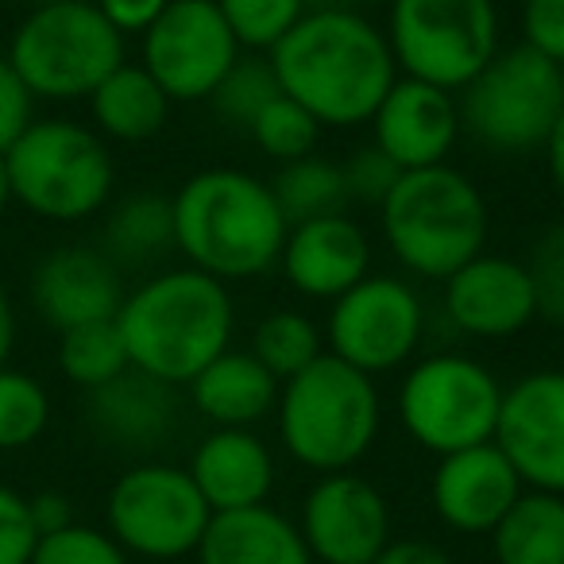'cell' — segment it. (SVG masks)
<instances>
[{
  "label": "cell",
  "instance_id": "1",
  "mask_svg": "<svg viewBox=\"0 0 564 564\" xmlns=\"http://www.w3.org/2000/svg\"><path fill=\"white\" fill-rule=\"evenodd\" d=\"M279 89L322 128H360L399 82L383 28L356 9L306 12L267 51Z\"/></svg>",
  "mask_w": 564,
  "mask_h": 564
},
{
  "label": "cell",
  "instance_id": "2",
  "mask_svg": "<svg viewBox=\"0 0 564 564\" xmlns=\"http://www.w3.org/2000/svg\"><path fill=\"white\" fill-rule=\"evenodd\" d=\"M174 251L186 267L217 282H248L279 267L291 220L282 217L271 182L236 166H205L171 197Z\"/></svg>",
  "mask_w": 564,
  "mask_h": 564
},
{
  "label": "cell",
  "instance_id": "3",
  "mask_svg": "<svg viewBox=\"0 0 564 564\" xmlns=\"http://www.w3.org/2000/svg\"><path fill=\"white\" fill-rule=\"evenodd\" d=\"M117 329L135 371L166 387H189L232 348L236 306L228 286L213 274L171 267L124 294Z\"/></svg>",
  "mask_w": 564,
  "mask_h": 564
},
{
  "label": "cell",
  "instance_id": "4",
  "mask_svg": "<svg viewBox=\"0 0 564 564\" xmlns=\"http://www.w3.org/2000/svg\"><path fill=\"white\" fill-rule=\"evenodd\" d=\"M383 240L402 271L445 282L487 243L491 213L479 186L453 163L402 171L379 205Z\"/></svg>",
  "mask_w": 564,
  "mask_h": 564
},
{
  "label": "cell",
  "instance_id": "5",
  "mask_svg": "<svg viewBox=\"0 0 564 564\" xmlns=\"http://www.w3.org/2000/svg\"><path fill=\"white\" fill-rule=\"evenodd\" d=\"M274 422L294 464L333 476L352 471L371 453L383 425V399L376 379L325 352L282 383Z\"/></svg>",
  "mask_w": 564,
  "mask_h": 564
},
{
  "label": "cell",
  "instance_id": "6",
  "mask_svg": "<svg viewBox=\"0 0 564 564\" xmlns=\"http://www.w3.org/2000/svg\"><path fill=\"white\" fill-rule=\"evenodd\" d=\"M12 202L32 217L78 225L109 209L117 189V163L109 140L70 117H35L28 132L4 151Z\"/></svg>",
  "mask_w": 564,
  "mask_h": 564
},
{
  "label": "cell",
  "instance_id": "7",
  "mask_svg": "<svg viewBox=\"0 0 564 564\" xmlns=\"http://www.w3.org/2000/svg\"><path fill=\"white\" fill-rule=\"evenodd\" d=\"M4 58L24 78L35 101H89L124 58V35L94 0L32 4L17 24Z\"/></svg>",
  "mask_w": 564,
  "mask_h": 564
},
{
  "label": "cell",
  "instance_id": "8",
  "mask_svg": "<svg viewBox=\"0 0 564 564\" xmlns=\"http://www.w3.org/2000/svg\"><path fill=\"white\" fill-rule=\"evenodd\" d=\"M460 124L495 155H533L545 148L564 109V66L525 43L502 47L456 94Z\"/></svg>",
  "mask_w": 564,
  "mask_h": 564
},
{
  "label": "cell",
  "instance_id": "9",
  "mask_svg": "<svg viewBox=\"0 0 564 564\" xmlns=\"http://www.w3.org/2000/svg\"><path fill=\"white\" fill-rule=\"evenodd\" d=\"M402 78L460 94L502 51L495 0H391L383 28Z\"/></svg>",
  "mask_w": 564,
  "mask_h": 564
},
{
  "label": "cell",
  "instance_id": "10",
  "mask_svg": "<svg viewBox=\"0 0 564 564\" xmlns=\"http://www.w3.org/2000/svg\"><path fill=\"white\" fill-rule=\"evenodd\" d=\"M394 410L414 445L433 456H448L495 441L502 383L476 356L433 352L406 368Z\"/></svg>",
  "mask_w": 564,
  "mask_h": 564
},
{
  "label": "cell",
  "instance_id": "11",
  "mask_svg": "<svg viewBox=\"0 0 564 564\" xmlns=\"http://www.w3.org/2000/svg\"><path fill=\"white\" fill-rule=\"evenodd\" d=\"M209 518L213 510L189 471L163 460H143L120 471L105 499V530L128 556L143 561L194 556Z\"/></svg>",
  "mask_w": 564,
  "mask_h": 564
},
{
  "label": "cell",
  "instance_id": "12",
  "mask_svg": "<svg viewBox=\"0 0 564 564\" xmlns=\"http://www.w3.org/2000/svg\"><path fill=\"white\" fill-rule=\"evenodd\" d=\"M425 333V306L417 291L399 274L360 279L348 294L329 306L325 352L348 368L379 379L414 360Z\"/></svg>",
  "mask_w": 564,
  "mask_h": 564
},
{
  "label": "cell",
  "instance_id": "13",
  "mask_svg": "<svg viewBox=\"0 0 564 564\" xmlns=\"http://www.w3.org/2000/svg\"><path fill=\"white\" fill-rule=\"evenodd\" d=\"M243 58L217 0H171L140 35V66L171 101H209L228 70Z\"/></svg>",
  "mask_w": 564,
  "mask_h": 564
},
{
  "label": "cell",
  "instance_id": "14",
  "mask_svg": "<svg viewBox=\"0 0 564 564\" xmlns=\"http://www.w3.org/2000/svg\"><path fill=\"white\" fill-rule=\"evenodd\" d=\"M299 530L314 564H371L391 541V507L356 468L333 471L306 491Z\"/></svg>",
  "mask_w": 564,
  "mask_h": 564
},
{
  "label": "cell",
  "instance_id": "15",
  "mask_svg": "<svg viewBox=\"0 0 564 564\" xmlns=\"http://www.w3.org/2000/svg\"><path fill=\"white\" fill-rule=\"evenodd\" d=\"M495 445L530 491L564 495V371L538 368L502 387Z\"/></svg>",
  "mask_w": 564,
  "mask_h": 564
},
{
  "label": "cell",
  "instance_id": "16",
  "mask_svg": "<svg viewBox=\"0 0 564 564\" xmlns=\"http://www.w3.org/2000/svg\"><path fill=\"white\" fill-rule=\"evenodd\" d=\"M441 286H445L441 294L445 317L464 337L507 340L538 317V294H533V279L522 259L479 251Z\"/></svg>",
  "mask_w": 564,
  "mask_h": 564
},
{
  "label": "cell",
  "instance_id": "17",
  "mask_svg": "<svg viewBox=\"0 0 564 564\" xmlns=\"http://www.w3.org/2000/svg\"><path fill=\"white\" fill-rule=\"evenodd\" d=\"M368 124L371 143L399 171H425V166L448 163L464 132L456 94L430 86V82L402 78V74Z\"/></svg>",
  "mask_w": 564,
  "mask_h": 564
},
{
  "label": "cell",
  "instance_id": "18",
  "mask_svg": "<svg viewBox=\"0 0 564 564\" xmlns=\"http://www.w3.org/2000/svg\"><path fill=\"white\" fill-rule=\"evenodd\" d=\"M124 294L120 267L101 248L86 243L47 251L32 271V306L55 333L112 322Z\"/></svg>",
  "mask_w": 564,
  "mask_h": 564
},
{
  "label": "cell",
  "instance_id": "19",
  "mask_svg": "<svg viewBox=\"0 0 564 564\" xmlns=\"http://www.w3.org/2000/svg\"><path fill=\"white\" fill-rule=\"evenodd\" d=\"M522 491L525 484L495 441L437 456L430 479L433 514L456 533H491Z\"/></svg>",
  "mask_w": 564,
  "mask_h": 564
},
{
  "label": "cell",
  "instance_id": "20",
  "mask_svg": "<svg viewBox=\"0 0 564 564\" xmlns=\"http://www.w3.org/2000/svg\"><path fill=\"white\" fill-rule=\"evenodd\" d=\"M279 267L302 299L337 302L371 274V240L348 213L291 225Z\"/></svg>",
  "mask_w": 564,
  "mask_h": 564
},
{
  "label": "cell",
  "instance_id": "21",
  "mask_svg": "<svg viewBox=\"0 0 564 564\" xmlns=\"http://www.w3.org/2000/svg\"><path fill=\"white\" fill-rule=\"evenodd\" d=\"M213 514L263 507L274 491V453L256 430H213L186 464Z\"/></svg>",
  "mask_w": 564,
  "mask_h": 564
},
{
  "label": "cell",
  "instance_id": "22",
  "mask_svg": "<svg viewBox=\"0 0 564 564\" xmlns=\"http://www.w3.org/2000/svg\"><path fill=\"white\" fill-rule=\"evenodd\" d=\"M89 425L117 448H155L178 425V387L128 368L120 379L89 391Z\"/></svg>",
  "mask_w": 564,
  "mask_h": 564
},
{
  "label": "cell",
  "instance_id": "23",
  "mask_svg": "<svg viewBox=\"0 0 564 564\" xmlns=\"http://www.w3.org/2000/svg\"><path fill=\"white\" fill-rule=\"evenodd\" d=\"M194 556L197 564H314L299 522L271 502L213 514Z\"/></svg>",
  "mask_w": 564,
  "mask_h": 564
},
{
  "label": "cell",
  "instance_id": "24",
  "mask_svg": "<svg viewBox=\"0 0 564 564\" xmlns=\"http://www.w3.org/2000/svg\"><path fill=\"white\" fill-rule=\"evenodd\" d=\"M282 383L251 352L228 348L189 383V402L217 430H251L279 406Z\"/></svg>",
  "mask_w": 564,
  "mask_h": 564
},
{
  "label": "cell",
  "instance_id": "25",
  "mask_svg": "<svg viewBox=\"0 0 564 564\" xmlns=\"http://www.w3.org/2000/svg\"><path fill=\"white\" fill-rule=\"evenodd\" d=\"M171 97L140 63H120L101 86L89 94V117L101 140L148 143L171 120Z\"/></svg>",
  "mask_w": 564,
  "mask_h": 564
},
{
  "label": "cell",
  "instance_id": "26",
  "mask_svg": "<svg viewBox=\"0 0 564 564\" xmlns=\"http://www.w3.org/2000/svg\"><path fill=\"white\" fill-rule=\"evenodd\" d=\"M495 564H564V495H518L491 533Z\"/></svg>",
  "mask_w": 564,
  "mask_h": 564
},
{
  "label": "cell",
  "instance_id": "27",
  "mask_svg": "<svg viewBox=\"0 0 564 564\" xmlns=\"http://www.w3.org/2000/svg\"><path fill=\"white\" fill-rule=\"evenodd\" d=\"M105 256L117 267H140L174 248V213L163 194H128L105 217Z\"/></svg>",
  "mask_w": 564,
  "mask_h": 564
},
{
  "label": "cell",
  "instance_id": "28",
  "mask_svg": "<svg viewBox=\"0 0 564 564\" xmlns=\"http://www.w3.org/2000/svg\"><path fill=\"white\" fill-rule=\"evenodd\" d=\"M271 194H274V202H279L282 217L291 220V225L329 217V213H345L348 202H352L340 163L322 159V155L282 163L271 182Z\"/></svg>",
  "mask_w": 564,
  "mask_h": 564
},
{
  "label": "cell",
  "instance_id": "29",
  "mask_svg": "<svg viewBox=\"0 0 564 564\" xmlns=\"http://www.w3.org/2000/svg\"><path fill=\"white\" fill-rule=\"evenodd\" d=\"M251 356L271 371L279 383L306 371L325 356V329L302 310H274L251 333Z\"/></svg>",
  "mask_w": 564,
  "mask_h": 564
},
{
  "label": "cell",
  "instance_id": "30",
  "mask_svg": "<svg viewBox=\"0 0 564 564\" xmlns=\"http://www.w3.org/2000/svg\"><path fill=\"white\" fill-rule=\"evenodd\" d=\"M58 371L70 379L82 391H97V387L120 379L132 360H128L124 337L117 329V317L112 322H94L78 325V329L58 333Z\"/></svg>",
  "mask_w": 564,
  "mask_h": 564
},
{
  "label": "cell",
  "instance_id": "31",
  "mask_svg": "<svg viewBox=\"0 0 564 564\" xmlns=\"http://www.w3.org/2000/svg\"><path fill=\"white\" fill-rule=\"evenodd\" d=\"M51 394L35 376L20 368H0V453L28 448L47 433Z\"/></svg>",
  "mask_w": 564,
  "mask_h": 564
},
{
  "label": "cell",
  "instance_id": "32",
  "mask_svg": "<svg viewBox=\"0 0 564 564\" xmlns=\"http://www.w3.org/2000/svg\"><path fill=\"white\" fill-rule=\"evenodd\" d=\"M322 132L325 128L314 120V112H306L286 94L274 97V101L256 117V124L248 128V135L259 143V151L279 159V163H294V159L317 155Z\"/></svg>",
  "mask_w": 564,
  "mask_h": 564
},
{
  "label": "cell",
  "instance_id": "33",
  "mask_svg": "<svg viewBox=\"0 0 564 564\" xmlns=\"http://www.w3.org/2000/svg\"><path fill=\"white\" fill-rule=\"evenodd\" d=\"M279 94H282L279 78H274L267 58H240V63L220 78V86L213 89L209 105L225 124L248 132V128L256 124L259 112H263Z\"/></svg>",
  "mask_w": 564,
  "mask_h": 564
},
{
  "label": "cell",
  "instance_id": "34",
  "mask_svg": "<svg viewBox=\"0 0 564 564\" xmlns=\"http://www.w3.org/2000/svg\"><path fill=\"white\" fill-rule=\"evenodd\" d=\"M236 43L243 51H271L282 35L306 17V0H217Z\"/></svg>",
  "mask_w": 564,
  "mask_h": 564
},
{
  "label": "cell",
  "instance_id": "35",
  "mask_svg": "<svg viewBox=\"0 0 564 564\" xmlns=\"http://www.w3.org/2000/svg\"><path fill=\"white\" fill-rule=\"evenodd\" d=\"M32 564H132V556L117 545L109 530L70 522L66 530L43 533L35 541Z\"/></svg>",
  "mask_w": 564,
  "mask_h": 564
},
{
  "label": "cell",
  "instance_id": "36",
  "mask_svg": "<svg viewBox=\"0 0 564 564\" xmlns=\"http://www.w3.org/2000/svg\"><path fill=\"white\" fill-rule=\"evenodd\" d=\"M525 271L533 279V294H538V314L549 322L564 325V220L538 236Z\"/></svg>",
  "mask_w": 564,
  "mask_h": 564
},
{
  "label": "cell",
  "instance_id": "37",
  "mask_svg": "<svg viewBox=\"0 0 564 564\" xmlns=\"http://www.w3.org/2000/svg\"><path fill=\"white\" fill-rule=\"evenodd\" d=\"M340 171H345L348 197L364 205H383V197L391 194L394 182L402 178V171L376 148V143L356 148V155L348 159V163H340Z\"/></svg>",
  "mask_w": 564,
  "mask_h": 564
},
{
  "label": "cell",
  "instance_id": "38",
  "mask_svg": "<svg viewBox=\"0 0 564 564\" xmlns=\"http://www.w3.org/2000/svg\"><path fill=\"white\" fill-rule=\"evenodd\" d=\"M35 541L40 533L28 510V495L0 484V564H32Z\"/></svg>",
  "mask_w": 564,
  "mask_h": 564
},
{
  "label": "cell",
  "instance_id": "39",
  "mask_svg": "<svg viewBox=\"0 0 564 564\" xmlns=\"http://www.w3.org/2000/svg\"><path fill=\"white\" fill-rule=\"evenodd\" d=\"M518 28L525 47L564 66V0H522Z\"/></svg>",
  "mask_w": 564,
  "mask_h": 564
},
{
  "label": "cell",
  "instance_id": "40",
  "mask_svg": "<svg viewBox=\"0 0 564 564\" xmlns=\"http://www.w3.org/2000/svg\"><path fill=\"white\" fill-rule=\"evenodd\" d=\"M35 120V97L24 86L12 63L0 55V155L28 132V124Z\"/></svg>",
  "mask_w": 564,
  "mask_h": 564
},
{
  "label": "cell",
  "instance_id": "41",
  "mask_svg": "<svg viewBox=\"0 0 564 564\" xmlns=\"http://www.w3.org/2000/svg\"><path fill=\"white\" fill-rule=\"evenodd\" d=\"M94 4L101 9V17L128 40V35L148 32V28L163 17V9L171 4V0H94Z\"/></svg>",
  "mask_w": 564,
  "mask_h": 564
},
{
  "label": "cell",
  "instance_id": "42",
  "mask_svg": "<svg viewBox=\"0 0 564 564\" xmlns=\"http://www.w3.org/2000/svg\"><path fill=\"white\" fill-rule=\"evenodd\" d=\"M371 564H453V556H448L441 545H433V541L391 538L383 545V553H379Z\"/></svg>",
  "mask_w": 564,
  "mask_h": 564
},
{
  "label": "cell",
  "instance_id": "43",
  "mask_svg": "<svg viewBox=\"0 0 564 564\" xmlns=\"http://www.w3.org/2000/svg\"><path fill=\"white\" fill-rule=\"evenodd\" d=\"M28 510H32V522H35V533H55V530H66L70 522H78L74 518V507L70 499H66L63 491H40L28 499Z\"/></svg>",
  "mask_w": 564,
  "mask_h": 564
},
{
  "label": "cell",
  "instance_id": "44",
  "mask_svg": "<svg viewBox=\"0 0 564 564\" xmlns=\"http://www.w3.org/2000/svg\"><path fill=\"white\" fill-rule=\"evenodd\" d=\"M541 155H545L549 182H553L556 197L564 202V109H561V117H556L553 132L545 135V148H541Z\"/></svg>",
  "mask_w": 564,
  "mask_h": 564
},
{
  "label": "cell",
  "instance_id": "45",
  "mask_svg": "<svg viewBox=\"0 0 564 564\" xmlns=\"http://www.w3.org/2000/svg\"><path fill=\"white\" fill-rule=\"evenodd\" d=\"M12 348H17V306H12L9 291L0 286V368L9 364Z\"/></svg>",
  "mask_w": 564,
  "mask_h": 564
},
{
  "label": "cell",
  "instance_id": "46",
  "mask_svg": "<svg viewBox=\"0 0 564 564\" xmlns=\"http://www.w3.org/2000/svg\"><path fill=\"white\" fill-rule=\"evenodd\" d=\"M12 202V182H9V163H4V155H0V209Z\"/></svg>",
  "mask_w": 564,
  "mask_h": 564
},
{
  "label": "cell",
  "instance_id": "47",
  "mask_svg": "<svg viewBox=\"0 0 564 564\" xmlns=\"http://www.w3.org/2000/svg\"><path fill=\"white\" fill-rule=\"evenodd\" d=\"M310 12H325V9H356V0H306Z\"/></svg>",
  "mask_w": 564,
  "mask_h": 564
},
{
  "label": "cell",
  "instance_id": "48",
  "mask_svg": "<svg viewBox=\"0 0 564 564\" xmlns=\"http://www.w3.org/2000/svg\"><path fill=\"white\" fill-rule=\"evenodd\" d=\"M32 4H51V0H32Z\"/></svg>",
  "mask_w": 564,
  "mask_h": 564
}]
</instances>
